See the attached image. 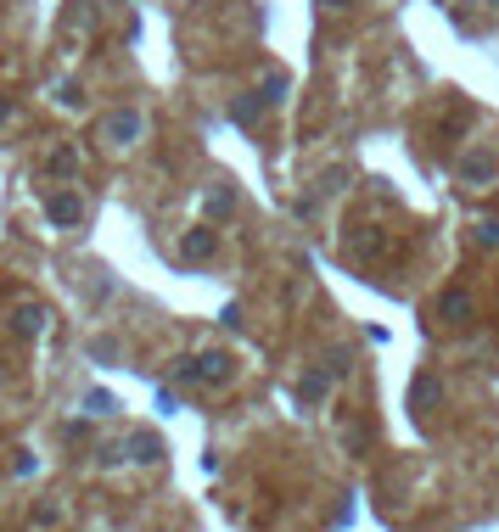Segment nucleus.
I'll use <instances>...</instances> for the list:
<instances>
[{"instance_id": "1", "label": "nucleus", "mask_w": 499, "mask_h": 532, "mask_svg": "<svg viewBox=\"0 0 499 532\" xmlns=\"http://www.w3.org/2000/svg\"><path fill=\"white\" fill-rule=\"evenodd\" d=\"M230 376H236V359L230 353H197V359L174 364V381H186V387H225Z\"/></svg>"}, {"instance_id": "2", "label": "nucleus", "mask_w": 499, "mask_h": 532, "mask_svg": "<svg viewBox=\"0 0 499 532\" xmlns=\"http://www.w3.org/2000/svg\"><path fill=\"white\" fill-rule=\"evenodd\" d=\"M101 140L113 146V152H129V146H141L146 140V112L141 107H118L101 118Z\"/></svg>"}, {"instance_id": "3", "label": "nucleus", "mask_w": 499, "mask_h": 532, "mask_svg": "<svg viewBox=\"0 0 499 532\" xmlns=\"http://www.w3.org/2000/svg\"><path fill=\"white\" fill-rule=\"evenodd\" d=\"M494 168H499L494 146H471V152H460L455 174H460V185H466V191H483V185L494 180Z\"/></svg>"}, {"instance_id": "4", "label": "nucleus", "mask_w": 499, "mask_h": 532, "mask_svg": "<svg viewBox=\"0 0 499 532\" xmlns=\"http://www.w3.org/2000/svg\"><path fill=\"white\" fill-rule=\"evenodd\" d=\"M410 409H415L421 420H432V415L443 409V381L432 376V370H421V376L410 381Z\"/></svg>"}, {"instance_id": "5", "label": "nucleus", "mask_w": 499, "mask_h": 532, "mask_svg": "<svg viewBox=\"0 0 499 532\" xmlns=\"http://www.w3.org/2000/svg\"><path fill=\"white\" fill-rule=\"evenodd\" d=\"M45 219L57 224V230H73V224L85 219V196L79 191H51L45 196Z\"/></svg>"}, {"instance_id": "6", "label": "nucleus", "mask_w": 499, "mask_h": 532, "mask_svg": "<svg viewBox=\"0 0 499 532\" xmlns=\"http://www.w3.org/2000/svg\"><path fill=\"white\" fill-rule=\"evenodd\" d=\"M438 314L449 325H471V320H477V297H471L466 286H449V292L438 297Z\"/></svg>"}, {"instance_id": "7", "label": "nucleus", "mask_w": 499, "mask_h": 532, "mask_svg": "<svg viewBox=\"0 0 499 532\" xmlns=\"http://www.w3.org/2000/svg\"><path fill=\"white\" fill-rule=\"evenodd\" d=\"M214 252H219V236L208 230V224H197V230H186V236H180V258H186V264H208Z\"/></svg>"}, {"instance_id": "8", "label": "nucleus", "mask_w": 499, "mask_h": 532, "mask_svg": "<svg viewBox=\"0 0 499 532\" xmlns=\"http://www.w3.org/2000/svg\"><path fill=\"white\" fill-rule=\"evenodd\" d=\"M45 325H51V308H45V303H17L12 308V331L17 336H40Z\"/></svg>"}, {"instance_id": "9", "label": "nucleus", "mask_w": 499, "mask_h": 532, "mask_svg": "<svg viewBox=\"0 0 499 532\" xmlns=\"http://www.w3.org/2000/svg\"><path fill=\"white\" fill-rule=\"evenodd\" d=\"M331 392V370H309V376L298 381V404H320Z\"/></svg>"}, {"instance_id": "10", "label": "nucleus", "mask_w": 499, "mask_h": 532, "mask_svg": "<svg viewBox=\"0 0 499 532\" xmlns=\"http://www.w3.org/2000/svg\"><path fill=\"white\" fill-rule=\"evenodd\" d=\"M124 454H129V460H141V465H152L157 454H163V443H157L152 432H135V437L124 443Z\"/></svg>"}, {"instance_id": "11", "label": "nucleus", "mask_w": 499, "mask_h": 532, "mask_svg": "<svg viewBox=\"0 0 499 532\" xmlns=\"http://www.w3.org/2000/svg\"><path fill=\"white\" fill-rule=\"evenodd\" d=\"M45 174H79V152L73 146H51L45 152Z\"/></svg>"}, {"instance_id": "12", "label": "nucleus", "mask_w": 499, "mask_h": 532, "mask_svg": "<svg viewBox=\"0 0 499 532\" xmlns=\"http://www.w3.org/2000/svg\"><path fill=\"white\" fill-rule=\"evenodd\" d=\"M387 252V236L382 230H365V236H354V258H382Z\"/></svg>"}, {"instance_id": "13", "label": "nucleus", "mask_w": 499, "mask_h": 532, "mask_svg": "<svg viewBox=\"0 0 499 532\" xmlns=\"http://www.w3.org/2000/svg\"><path fill=\"white\" fill-rule=\"evenodd\" d=\"M471 241H477L483 252H494L499 247V219H477L471 224Z\"/></svg>"}, {"instance_id": "14", "label": "nucleus", "mask_w": 499, "mask_h": 532, "mask_svg": "<svg viewBox=\"0 0 499 532\" xmlns=\"http://www.w3.org/2000/svg\"><path fill=\"white\" fill-rule=\"evenodd\" d=\"M230 208H236V191H230V185H214V191H208V213H214V219H225Z\"/></svg>"}, {"instance_id": "15", "label": "nucleus", "mask_w": 499, "mask_h": 532, "mask_svg": "<svg viewBox=\"0 0 499 532\" xmlns=\"http://www.w3.org/2000/svg\"><path fill=\"white\" fill-rule=\"evenodd\" d=\"M57 521H62V504L51 499V504H40V510L29 516V527H34V532H45V527H57Z\"/></svg>"}, {"instance_id": "16", "label": "nucleus", "mask_w": 499, "mask_h": 532, "mask_svg": "<svg viewBox=\"0 0 499 532\" xmlns=\"http://www.w3.org/2000/svg\"><path fill=\"white\" fill-rule=\"evenodd\" d=\"M258 107H270V96H264V90H258V96H247V101H236V124H253Z\"/></svg>"}, {"instance_id": "17", "label": "nucleus", "mask_w": 499, "mask_h": 532, "mask_svg": "<svg viewBox=\"0 0 499 532\" xmlns=\"http://www.w3.org/2000/svg\"><path fill=\"white\" fill-rule=\"evenodd\" d=\"M85 409H90V415H113V398H107V392H90V398H85Z\"/></svg>"}, {"instance_id": "18", "label": "nucleus", "mask_w": 499, "mask_h": 532, "mask_svg": "<svg viewBox=\"0 0 499 532\" xmlns=\"http://www.w3.org/2000/svg\"><path fill=\"white\" fill-rule=\"evenodd\" d=\"M57 101H62V107H79L85 96H79V84H57Z\"/></svg>"}, {"instance_id": "19", "label": "nucleus", "mask_w": 499, "mask_h": 532, "mask_svg": "<svg viewBox=\"0 0 499 532\" xmlns=\"http://www.w3.org/2000/svg\"><path fill=\"white\" fill-rule=\"evenodd\" d=\"M6 124H12V101L0 96V129H6Z\"/></svg>"}, {"instance_id": "20", "label": "nucleus", "mask_w": 499, "mask_h": 532, "mask_svg": "<svg viewBox=\"0 0 499 532\" xmlns=\"http://www.w3.org/2000/svg\"><path fill=\"white\" fill-rule=\"evenodd\" d=\"M320 6H326V12H343V6H354V0H320Z\"/></svg>"}, {"instance_id": "21", "label": "nucleus", "mask_w": 499, "mask_h": 532, "mask_svg": "<svg viewBox=\"0 0 499 532\" xmlns=\"http://www.w3.org/2000/svg\"><path fill=\"white\" fill-rule=\"evenodd\" d=\"M488 6H494V12H499V0H488Z\"/></svg>"}]
</instances>
